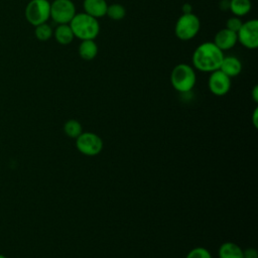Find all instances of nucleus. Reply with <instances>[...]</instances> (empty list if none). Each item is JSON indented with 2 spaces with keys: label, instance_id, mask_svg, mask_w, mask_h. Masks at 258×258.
Listing matches in <instances>:
<instances>
[{
  "label": "nucleus",
  "instance_id": "obj_9",
  "mask_svg": "<svg viewBox=\"0 0 258 258\" xmlns=\"http://www.w3.org/2000/svg\"><path fill=\"white\" fill-rule=\"evenodd\" d=\"M208 87L213 95L218 97L225 96L231 89V78L220 70L214 71L209 77Z\"/></svg>",
  "mask_w": 258,
  "mask_h": 258
},
{
  "label": "nucleus",
  "instance_id": "obj_27",
  "mask_svg": "<svg viewBox=\"0 0 258 258\" xmlns=\"http://www.w3.org/2000/svg\"><path fill=\"white\" fill-rule=\"evenodd\" d=\"M0 258H8V257H6L4 254H1V253H0Z\"/></svg>",
  "mask_w": 258,
  "mask_h": 258
},
{
  "label": "nucleus",
  "instance_id": "obj_1",
  "mask_svg": "<svg viewBox=\"0 0 258 258\" xmlns=\"http://www.w3.org/2000/svg\"><path fill=\"white\" fill-rule=\"evenodd\" d=\"M223 57L224 51L214 42L206 41L195 49L191 57L192 68L204 73H212L219 70Z\"/></svg>",
  "mask_w": 258,
  "mask_h": 258
},
{
  "label": "nucleus",
  "instance_id": "obj_14",
  "mask_svg": "<svg viewBox=\"0 0 258 258\" xmlns=\"http://www.w3.org/2000/svg\"><path fill=\"white\" fill-rule=\"evenodd\" d=\"M80 56L85 60H92L98 54V45L94 39L82 40L78 48Z\"/></svg>",
  "mask_w": 258,
  "mask_h": 258
},
{
  "label": "nucleus",
  "instance_id": "obj_24",
  "mask_svg": "<svg viewBox=\"0 0 258 258\" xmlns=\"http://www.w3.org/2000/svg\"><path fill=\"white\" fill-rule=\"evenodd\" d=\"M257 119H258V108H255L254 111H253V115H252V123H253V125H254L255 128L258 127V121H257Z\"/></svg>",
  "mask_w": 258,
  "mask_h": 258
},
{
  "label": "nucleus",
  "instance_id": "obj_7",
  "mask_svg": "<svg viewBox=\"0 0 258 258\" xmlns=\"http://www.w3.org/2000/svg\"><path fill=\"white\" fill-rule=\"evenodd\" d=\"M76 13V6L72 0L50 2V18L57 24H69Z\"/></svg>",
  "mask_w": 258,
  "mask_h": 258
},
{
  "label": "nucleus",
  "instance_id": "obj_26",
  "mask_svg": "<svg viewBox=\"0 0 258 258\" xmlns=\"http://www.w3.org/2000/svg\"><path fill=\"white\" fill-rule=\"evenodd\" d=\"M219 5L222 10H228L229 9V0H222Z\"/></svg>",
  "mask_w": 258,
  "mask_h": 258
},
{
  "label": "nucleus",
  "instance_id": "obj_10",
  "mask_svg": "<svg viewBox=\"0 0 258 258\" xmlns=\"http://www.w3.org/2000/svg\"><path fill=\"white\" fill-rule=\"evenodd\" d=\"M222 51L225 50H229L231 48H233L236 43L238 42L237 39V33L234 31H231L229 29H227L226 27L223 29H220L214 37V41H213Z\"/></svg>",
  "mask_w": 258,
  "mask_h": 258
},
{
  "label": "nucleus",
  "instance_id": "obj_5",
  "mask_svg": "<svg viewBox=\"0 0 258 258\" xmlns=\"http://www.w3.org/2000/svg\"><path fill=\"white\" fill-rule=\"evenodd\" d=\"M24 15L32 26L45 23L50 18V2L48 0H30L25 7Z\"/></svg>",
  "mask_w": 258,
  "mask_h": 258
},
{
  "label": "nucleus",
  "instance_id": "obj_25",
  "mask_svg": "<svg viewBox=\"0 0 258 258\" xmlns=\"http://www.w3.org/2000/svg\"><path fill=\"white\" fill-rule=\"evenodd\" d=\"M251 95H252V99L254 100V102L257 103V102H258V86H257V85L254 86Z\"/></svg>",
  "mask_w": 258,
  "mask_h": 258
},
{
  "label": "nucleus",
  "instance_id": "obj_11",
  "mask_svg": "<svg viewBox=\"0 0 258 258\" xmlns=\"http://www.w3.org/2000/svg\"><path fill=\"white\" fill-rule=\"evenodd\" d=\"M219 70L230 78L237 77L242 72V62L237 56L224 55Z\"/></svg>",
  "mask_w": 258,
  "mask_h": 258
},
{
  "label": "nucleus",
  "instance_id": "obj_22",
  "mask_svg": "<svg viewBox=\"0 0 258 258\" xmlns=\"http://www.w3.org/2000/svg\"><path fill=\"white\" fill-rule=\"evenodd\" d=\"M243 258H258V251L255 248H247L243 250Z\"/></svg>",
  "mask_w": 258,
  "mask_h": 258
},
{
  "label": "nucleus",
  "instance_id": "obj_16",
  "mask_svg": "<svg viewBox=\"0 0 258 258\" xmlns=\"http://www.w3.org/2000/svg\"><path fill=\"white\" fill-rule=\"evenodd\" d=\"M252 3L250 0H229V10L234 16L242 17L251 10Z\"/></svg>",
  "mask_w": 258,
  "mask_h": 258
},
{
  "label": "nucleus",
  "instance_id": "obj_18",
  "mask_svg": "<svg viewBox=\"0 0 258 258\" xmlns=\"http://www.w3.org/2000/svg\"><path fill=\"white\" fill-rule=\"evenodd\" d=\"M106 15L112 20H121L126 15V9L123 5L119 3H114L111 5H108Z\"/></svg>",
  "mask_w": 258,
  "mask_h": 258
},
{
  "label": "nucleus",
  "instance_id": "obj_19",
  "mask_svg": "<svg viewBox=\"0 0 258 258\" xmlns=\"http://www.w3.org/2000/svg\"><path fill=\"white\" fill-rule=\"evenodd\" d=\"M34 27V35L39 41H47L53 35V30L51 26L46 22L36 25Z\"/></svg>",
  "mask_w": 258,
  "mask_h": 258
},
{
  "label": "nucleus",
  "instance_id": "obj_6",
  "mask_svg": "<svg viewBox=\"0 0 258 258\" xmlns=\"http://www.w3.org/2000/svg\"><path fill=\"white\" fill-rule=\"evenodd\" d=\"M102 138L94 132H82V134L76 138V148L78 151L86 156L98 155L103 150Z\"/></svg>",
  "mask_w": 258,
  "mask_h": 258
},
{
  "label": "nucleus",
  "instance_id": "obj_17",
  "mask_svg": "<svg viewBox=\"0 0 258 258\" xmlns=\"http://www.w3.org/2000/svg\"><path fill=\"white\" fill-rule=\"evenodd\" d=\"M63 132L70 138H77L83 132L82 124L76 119H70L63 124Z\"/></svg>",
  "mask_w": 258,
  "mask_h": 258
},
{
  "label": "nucleus",
  "instance_id": "obj_4",
  "mask_svg": "<svg viewBox=\"0 0 258 258\" xmlns=\"http://www.w3.org/2000/svg\"><path fill=\"white\" fill-rule=\"evenodd\" d=\"M201 21L195 13L181 14L175 22L174 34L183 41L194 38L200 31Z\"/></svg>",
  "mask_w": 258,
  "mask_h": 258
},
{
  "label": "nucleus",
  "instance_id": "obj_3",
  "mask_svg": "<svg viewBox=\"0 0 258 258\" xmlns=\"http://www.w3.org/2000/svg\"><path fill=\"white\" fill-rule=\"evenodd\" d=\"M197 82L195 69L187 63L176 64L170 74V83L173 89L178 93L190 92Z\"/></svg>",
  "mask_w": 258,
  "mask_h": 258
},
{
  "label": "nucleus",
  "instance_id": "obj_15",
  "mask_svg": "<svg viewBox=\"0 0 258 258\" xmlns=\"http://www.w3.org/2000/svg\"><path fill=\"white\" fill-rule=\"evenodd\" d=\"M53 36L55 40L62 45L70 44L75 38L70 24H58L53 30Z\"/></svg>",
  "mask_w": 258,
  "mask_h": 258
},
{
  "label": "nucleus",
  "instance_id": "obj_13",
  "mask_svg": "<svg viewBox=\"0 0 258 258\" xmlns=\"http://www.w3.org/2000/svg\"><path fill=\"white\" fill-rule=\"evenodd\" d=\"M219 258H243V249L234 242H224L218 250Z\"/></svg>",
  "mask_w": 258,
  "mask_h": 258
},
{
  "label": "nucleus",
  "instance_id": "obj_8",
  "mask_svg": "<svg viewBox=\"0 0 258 258\" xmlns=\"http://www.w3.org/2000/svg\"><path fill=\"white\" fill-rule=\"evenodd\" d=\"M237 39L244 47L255 49L258 46V20L251 19L243 22L237 32Z\"/></svg>",
  "mask_w": 258,
  "mask_h": 258
},
{
  "label": "nucleus",
  "instance_id": "obj_20",
  "mask_svg": "<svg viewBox=\"0 0 258 258\" xmlns=\"http://www.w3.org/2000/svg\"><path fill=\"white\" fill-rule=\"evenodd\" d=\"M185 258H213L211 252L202 246L192 248L185 256Z\"/></svg>",
  "mask_w": 258,
  "mask_h": 258
},
{
  "label": "nucleus",
  "instance_id": "obj_21",
  "mask_svg": "<svg viewBox=\"0 0 258 258\" xmlns=\"http://www.w3.org/2000/svg\"><path fill=\"white\" fill-rule=\"evenodd\" d=\"M243 24V21L241 19V17H238V16H233V17H230L227 22H226V28L231 30V31H234V32H238V30L240 29V27L242 26Z\"/></svg>",
  "mask_w": 258,
  "mask_h": 258
},
{
  "label": "nucleus",
  "instance_id": "obj_23",
  "mask_svg": "<svg viewBox=\"0 0 258 258\" xmlns=\"http://www.w3.org/2000/svg\"><path fill=\"white\" fill-rule=\"evenodd\" d=\"M182 13L183 14H188V13H192V6L189 3H185L182 5Z\"/></svg>",
  "mask_w": 258,
  "mask_h": 258
},
{
  "label": "nucleus",
  "instance_id": "obj_2",
  "mask_svg": "<svg viewBox=\"0 0 258 258\" xmlns=\"http://www.w3.org/2000/svg\"><path fill=\"white\" fill-rule=\"evenodd\" d=\"M69 24L75 37L81 40L95 39L100 32V24L98 19L85 12L76 13Z\"/></svg>",
  "mask_w": 258,
  "mask_h": 258
},
{
  "label": "nucleus",
  "instance_id": "obj_12",
  "mask_svg": "<svg viewBox=\"0 0 258 258\" xmlns=\"http://www.w3.org/2000/svg\"><path fill=\"white\" fill-rule=\"evenodd\" d=\"M84 12L99 19L106 15L108 4L106 0H84Z\"/></svg>",
  "mask_w": 258,
  "mask_h": 258
}]
</instances>
